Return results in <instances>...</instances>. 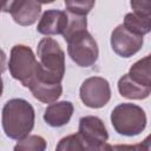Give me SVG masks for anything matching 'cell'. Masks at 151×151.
Listing matches in <instances>:
<instances>
[{"label": "cell", "mask_w": 151, "mask_h": 151, "mask_svg": "<svg viewBox=\"0 0 151 151\" xmlns=\"http://www.w3.org/2000/svg\"><path fill=\"white\" fill-rule=\"evenodd\" d=\"M112 147H113V151H150V137H147L144 142L139 144H133V145L119 144Z\"/></svg>", "instance_id": "ffe728a7"}, {"label": "cell", "mask_w": 151, "mask_h": 151, "mask_svg": "<svg viewBox=\"0 0 151 151\" xmlns=\"http://www.w3.org/2000/svg\"><path fill=\"white\" fill-rule=\"evenodd\" d=\"M73 113V104L71 101H58L46 107L44 113L45 122L52 127H60L67 124Z\"/></svg>", "instance_id": "7c38bea8"}, {"label": "cell", "mask_w": 151, "mask_h": 151, "mask_svg": "<svg viewBox=\"0 0 151 151\" xmlns=\"http://www.w3.org/2000/svg\"><path fill=\"white\" fill-rule=\"evenodd\" d=\"M78 133L83 139L90 144L99 145L106 143L109 138L107 130L103 120L96 116H86L79 120V131Z\"/></svg>", "instance_id": "30bf717a"}, {"label": "cell", "mask_w": 151, "mask_h": 151, "mask_svg": "<svg viewBox=\"0 0 151 151\" xmlns=\"http://www.w3.org/2000/svg\"><path fill=\"white\" fill-rule=\"evenodd\" d=\"M67 26H66V29L65 32L63 33V37L64 39L66 40L67 38H70L72 34L79 32V31H83V29H86L87 27V21H86V17H83V15H77V14H72V13H68L67 12Z\"/></svg>", "instance_id": "ac0fdd59"}, {"label": "cell", "mask_w": 151, "mask_h": 151, "mask_svg": "<svg viewBox=\"0 0 151 151\" xmlns=\"http://www.w3.org/2000/svg\"><path fill=\"white\" fill-rule=\"evenodd\" d=\"M46 140L41 136L28 134L15 144L14 151H45Z\"/></svg>", "instance_id": "2e32d148"}, {"label": "cell", "mask_w": 151, "mask_h": 151, "mask_svg": "<svg viewBox=\"0 0 151 151\" xmlns=\"http://www.w3.org/2000/svg\"><path fill=\"white\" fill-rule=\"evenodd\" d=\"M86 151H113V147L107 143H103V144H99V145L87 143V150Z\"/></svg>", "instance_id": "7402d4cb"}, {"label": "cell", "mask_w": 151, "mask_h": 151, "mask_svg": "<svg viewBox=\"0 0 151 151\" xmlns=\"http://www.w3.org/2000/svg\"><path fill=\"white\" fill-rule=\"evenodd\" d=\"M1 74V73H0ZM2 88H4V85H2V79H1V76H0V97L2 94Z\"/></svg>", "instance_id": "d4e9b609"}, {"label": "cell", "mask_w": 151, "mask_h": 151, "mask_svg": "<svg viewBox=\"0 0 151 151\" xmlns=\"http://www.w3.org/2000/svg\"><path fill=\"white\" fill-rule=\"evenodd\" d=\"M39 63L37 61L33 51L25 45H15L11 50L8 68L11 76L19 80L25 87L37 74Z\"/></svg>", "instance_id": "277c9868"}, {"label": "cell", "mask_w": 151, "mask_h": 151, "mask_svg": "<svg viewBox=\"0 0 151 151\" xmlns=\"http://www.w3.org/2000/svg\"><path fill=\"white\" fill-rule=\"evenodd\" d=\"M150 65H151V57L146 55L143 59L138 60L137 63H134L127 76L136 81L139 85L143 86H149L151 87V72H150Z\"/></svg>", "instance_id": "5bb4252c"}, {"label": "cell", "mask_w": 151, "mask_h": 151, "mask_svg": "<svg viewBox=\"0 0 151 151\" xmlns=\"http://www.w3.org/2000/svg\"><path fill=\"white\" fill-rule=\"evenodd\" d=\"M119 93L129 99H145L151 93V87L143 86L133 81L127 74H124L118 81Z\"/></svg>", "instance_id": "4fadbf2b"}, {"label": "cell", "mask_w": 151, "mask_h": 151, "mask_svg": "<svg viewBox=\"0 0 151 151\" xmlns=\"http://www.w3.org/2000/svg\"><path fill=\"white\" fill-rule=\"evenodd\" d=\"M67 42V52L71 59L81 67L92 66L99 54L98 45L87 29L79 31L65 40Z\"/></svg>", "instance_id": "5b68a950"}, {"label": "cell", "mask_w": 151, "mask_h": 151, "mask_svg": "<svg viewBox=\"0 0 151 151\" xmlns=\"http://www.w3.org/2000/svg\"><path fill=\"white\" fill-rule=\"evenodd\" d=\"M6 68V54L0 48V73H2Z\"/></svg>", "instance_id": "603a6c76"}, {"label": "cell", "mask_w": 151, "mask_h": 151, "mask_svg": "<svg viewBox=\"0 0 151 151\" xmlns=\"http://www.w3.org/2000/svg\"><path fill=\"white\" fill-rule=\"evenodd\" d=\"M111 98L110 84L101 77H91L83 81L80 86V99L91 109L105 106Z\"/></svg>", "instance_id": "8992f818"}, {"label": "cell", "mask_w": 151, "mask_h": 151, "mask_svg": "<svg viewBox=\"0 0 151 151\" xmlns=\"http://www.w3.org/2000/svg\"><path fill=\"white\" fill-rule=\"evenodd\" d=\"M133 13L145 17H151V1H131Z\"/></svg>", "instance_id": "44dd1931"}, {"label": "cell", "mask_w": 151, "mask_h": 151, "mask_svg": "<svg viewBox=\"0 0 151 151\" xmlns=\"http://www.w3.org/2000/svg\"><path fill=\"white\" fill-rule=\"evenodd\" d=\"M40 66L46 76L61 83L65 73V53L52 38H44L38 45Z\"/></svg>", "instance_id": "3957f363"}, {"label": "cell", "mask_w": 151, "mask_h": 151, "mask_svg": "<svg viewBox=\"0 0 151 151\" xmlns=\"http://www.w3.org/2000/svg\"><path fill=\"white\" fill-rule=\"evenodd\" d=\"M123 26L133 34L143 37L151 29V17L139 15L136 13H127L125 15Z\"/></svg>", "instance_id": "9a60e30c"}, {"label": "cell", "mask_w": 151, "mask_h": 151, "mask_svg": "<svg viewBox=\"0 0 151 151\" xmlns=\"http://www.w3.org/2000/svg\"><path fill=\"white\" fill-rule=\"evenodd\" d=\"M65 6L68 13L86 17L87 13L93 8L94 1H65Z\"/></svg>", "instance_id": "d6986e66"}, {"label": "cell", "mask_w": 151, "mask_h": 151, "mask_svg": "<svg viewBox=\"0 0 151 151\" xmlns=\"http://www.w3.org/2000/svg\"><path fill=\"white\" fill-rule=\"evenodd\" d=\"M34 109L25 99L14 98L8 100L2 109V129L7 137L21 139L34 126Z\"/></svg>", "instance_id": "6da1fadb"}, {"label": "cell", "mask_w": 151, "mask_h": 151, "mask_svg": "<svg viewBox=\"0 0 151 151\" xmlns=\"http://www.w3.org/2000/svg\"><path fill=\"white\" fill-rule=\"evenodd\" d=\"M67 13L58 9L46 11L38 24L37 31L44 35H54L63 34L67 26Z\"/></svg>", "instance_id": "8fae6325"}, {"label": "cell", "mask_w": 151, "mask_h": 151, "mask_svg": "<svg viewBox=\"0 0 151 151\" xmlns=\"http://www.w3.org/2000/svg\"><path fill=\"white\" fill-rule=\"evenodd\" d=\"M6 12L11 13L17 24L21 26H29L37 21L41 12V2L32 0L11 1L7 5Z\"/></svg>", "instance_id": "9c48e42d"}, {"label": "cell", "mask_w": 151, "mask_h": 151, "mask_svg": "<svg viewBox=\"0 0 151 151\" xmlns=\"http://www.w3.org/2000/svg\"><path fill=\"white\" fill-rule=\"evenodd\" d=\"M87 150V143L83 139V137L79 133L70 134L67 137H64L58 143L55 151H86Z\"/></svg>", "instance_id": "e0dca14e"}, {"label": "cell", "mask_w": 151, "mask_h": 151, "mask_svg": "<svg viewBox=\"0 0 151 151\" xmlns=\"http://www.w3.org/2000/svg\"><path fill=\"white\" fill-rule=\"evenodd\" d=\"M27 87L31 90V92L35 99H38L39 101L45 103V104L54 103L63 93L61 84L59 81H55L52 78L47 77L42 72L40 64H39L37 74L31 80V83L28 84Z\"/></svg>", "instance_id": "52a82bcc"}, {"label": "cell", "mask_w": 151, "mask_h": 151, "mask_svg": "<svg viewBox=\"0 0 151 151\" xmlns=\"http://www.w3.org/2000/svg\"><path fill=\"white\" fill-rule=\"evenodd\" d=\"M7 5H8V2L0 1V11H7Z\"/></svg>", "instance_id": "cb8c5ba5"}, {"label": "cell", "mask_w": 151, "mask_h": 151, "mask_svg": "<svg viewBox=\"0 0 151 151\" xmlns=\"http://www.w3.org/2000/svg\"><path fill=\"white\" fill-rule=\"evenodd\" d=\"M113 129L123 136H137L146 126V114L142 107L130 103L117 105L111 113Z\"/></svg>", "instance_id": "7a4b0ae2"}, {"label": "cell", "mask_w": 151, "mask_h": 151, "mask_svg": "<svg viewBox=\"0 0 151 151\" xmlns=\"http://www.w3.org/2000/svg\"><path fill=\"white\" fill-rule=\"evenodd\" d=\"M112 50L123 58H129L136 54L143 46V37L133 34L126 29L123 24L117 26L111 34Z\"/></svg>", "instance_id": "ba28073f"}]
</instances>
